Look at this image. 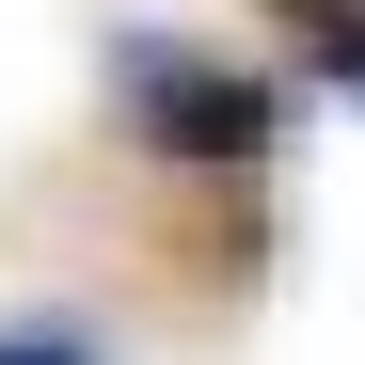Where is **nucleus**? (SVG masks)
I'll return each instance as SVG.
<instances>
[{"label":"nucleus","instance_id":"3","mask_svg":"<svg viewBox=\"0 0 365 365\" xmlns=\"http://www.w3.org/2000/svg\"><path fill=\"white\" fill-rule=\"evenodd\" d=\"M270 16H302V32H318V16H349V0H270Z\"/></svg>","mask_w":365,"mask_h":365},{"label":"nucleus","instance_id":"1","mask_svg":"<svg viewBox=\"0 0 365 365\" xmlns=\"http://www.w3.org/2000/svg\"><path fill=\"white\" fill-rule=\"evenodd\" d=\"M111 80H128L143 143H159V159H191V175H255V159L286 143V80H255V64H207V48L128 32V48H111Z\"/></svg>","mask_w":365,"mask_h":365},{"label":"nucleus","instance_id":"2","mask_svg":"<svg viewBox=\"0 0 365 365\" xmlns=\"http://www.w3.org/2000/svg\"><path fill=\"white\" fill-rule=\"evenodd\" d=\"M0 365H96V334L80 318H32V334H0Z\"/></svg>","mask_w":365,"mask_h":365}]
</instances>
